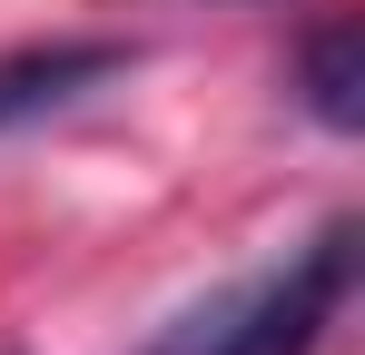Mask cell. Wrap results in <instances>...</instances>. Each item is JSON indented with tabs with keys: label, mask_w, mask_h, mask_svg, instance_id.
Returning a JSON list of instances; mask_svg holds the SVG:
<instances>
[{
	"label": "cell",
	"mask_w": 365,
	"mask_h": 355,
	"mask_svg": "<svg viewBox=\"0 0 365 355\" xmlns=\"http://www.w3.org/2000/svg\"><path fill=\"white\" fill-rule=\"evenodd\" d=\"M346 306H356V217H326L277 267L178 306L148 336V355H326V336L346 326Z\"/></svg>",
	"instance_id": "obj_1"
},
{
	"label": "cell",
	"mask_w": 365,
	"mask_h": 355,
	"mask_svg": "<svg viewBox=\"0 0 365 355\" xmlns=\"http://www.w3.org/2000/svg\"><path fill=\"white\" fill-rule=\"evenodd\" d=\"M119 69H128L119 40H40V50H10L0 59V128H30V118L69 109V99H89Z\"/></svg>",
	"instance_id": "obj_2"
},
{
	"label": "cell",
	"mask_w": 365,
	"mask_h": 355,
	"mask_svg": "<svg viewBox=\"0 0 365 355\" xmlns=\"http://www.w3.org/2000/svg\"><path fill=\"white\" fill-rule=\"evenodd\" d=\"M297 99L316 109V128H336V138L365 128V59H356V30H346V20H326L297 50Z\"/></svg>",
	"instance_id": "obj_3"
}]
</instances>
